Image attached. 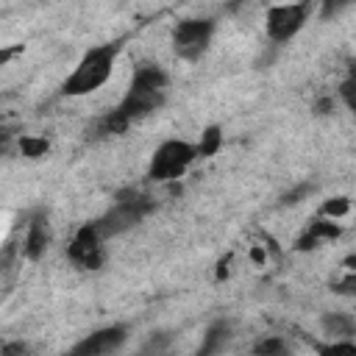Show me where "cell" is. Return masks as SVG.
Returning a JSON list of instances; mask_svg holds the SVG:
<instances>
[{"mask_svg": "<svg viewBox=\"0 0 356 356\" xmlns=\"http://www.w3.org/2000/svg\"><path fill=\"white\" fill-rule=\"evenodd\" d=\"M131 83L134 86H147V89H167L170 86V75L161 64L156 61H139L134 67V75H131Z\"/></svg>", "mask_w": 356, "mask_h": 356, "instance_id": "obj_12", "label": "cell"}, {"mask_svg": "<svg viewBox=\"0 0 356 356\" xmlns=\"http://www.w3.org/2000/svg\"><path fill=\"white\" fill-rule=\"evenodd\" d=\"M342 267H345V270H353V273H356V253H348V256L342 259Z\"/></svg>", "mask_w": 356, "mask_h": 356, "instance_id": "obj_32", "label": "cell"}, {"mask_svg": "<svg viewBox=\"0 0 356 356\" xmlns=\"http://www.w3.org/2000/svg\"><path fill=\"white\" fill-rule=\"evenodd\" d=\"M320 353H356V339H328L325 345H317Z\"/></svg>", "mask_w": 356, "mask_h": 356, "instance_id": "obj_23", "label": "cell"}, {"mask_svg": "<svg viewBox=\"0 0 356 356\" xmlns=\"http://www.w3.org/2000/svg\"><path fill=\"white\" fill-rule=\"evenodd\" d=\"M214 31H217V22L211 17H186V19H178L172 25V33H170L172 53L181 61H189V64L200 61L209 53V47H211Z\"/></svg>", "mask_w": 356, "mask_h": 356, "instance_id": "obj_3", "label": "cell"}, {"mask_svg": "<svg viewBox=\"0 0 356 356\" xmlns=\"http://www.w3.org/2000/svg\"><path fill=\"white\" fill-rule=\"evenodd\" d=\"M312 189H314V186H312L309 181H306V184H300V186H295V189H289L286 195H281V206H295V203H300Z\"/></svg>", "mask_w": 356, "mask_h": 356, "instance_id": "obj_25", "label": "cell"}, {"mask_svg": "<svg viewBox=\"0 0 356 356\" xmlns=\"http://www.w3.org/2000/svg\"><path fill=\"white\" fill-rule=\"evenodd\" d=\"M128 125H131V120L114 106L111 111H106V114L95 122V131H97V136H120V134L128 131Z\"/></svg>", "mask_w": 356, "mask_h": 356, "instance_id": "obj_14", "label": "cell"}, {"mask_svg": "<svg viewBox=\"0 0 356 356\" xmlns=\"http://www.w3.org/2000/svg\"><path fill=\"white\" fill-rule=\"evenodd\" d=\"M231 259H234V253H225V256L217 261V270H214V278H217V281H225V278L231 275Z\"/></svg>", "mask_w": 356, "mask_h": 356, "instance_id": "obj_28", "label": "cell"}, {"mask_svg": "<svg viewBox=\"0 0 356 356\" xmlns=\"http://www.w3.org/2000/svg\"><path fill=\"white\" fill-rule=\"evenodd\" d=\"M195 161H197L195 142H186V139H164L153 150V156L147 161V178L156 181V184L178 181Z\"/></svg>", "mask_w": 356, "mask_h": 356, "instance_id": "obj_2", "label": "cell"}, {"mask_svg": "<svg viewBox=\"0 0 356 356\" xmlns=\"http://www.w3.org/2000/svg\"><path fill=\"white\" fill-rule=\"evenodd\" d=\"M331 292L342 295V298H356V273L353 270H342V275L331 281Z\"/></svg>", "mask_w": 356, "mask_h": 356, "instance_id": "obj_20", "label": "cell"}, {"mask_svg": "<svg viewBox=\"0 0 356 356\" xmlns=\"http://www.w3.org/2000/svg\"><path fill=\"white\" fill-rule=\"evenodd\" d=\"M306 228H309L320 242H334V239L342 236V225H339L337 220H331V217H323V214H317Z\"/></svg>", "mask_w": 356, "mask_h": 356, "instance_id": "obj_16", "label": "cell"}, {"mask_svg": "<svg viewBox=\"0 0 356 356\" xmlns=\"http://www.w3.org/2000/svg\"><path fill=\"white\" fill-rule=\"evenodd\" d=\"M248 259H250L256 267H264V264L270 261V250H267V245H250V248H248Z\"/></svg>", "mask_w": 356, "mask_h": 356, "instance_id": "obj_27", "label": "cell"}, {"mask_svg": "<svg viewBox=\"0 0 356 356\" xmlns=\"http://www.w3.org/2000/svg\"><path fill=\"white\" fill-rule=\"evenodd\" d=\"M309 19V3L295 0V3H275L264 14V33L273 44H286L292 42Z\"/></svg>", "mask_w": 356, "mask_h": 356, "instance_id": "obj_4", "label": "cell"}, {"mask_svg": "<svg viewBox=\"0 0 356 356\" xmlns=\"http://www.w3.org/2000/svg\"><path fill=\"white\" fill-rule=\"evenodd\" d=\"M323 242L309 231V228H303V234L295 239V245H292V250H298V253H309V250H317Z\"/></svg>", "mask_w": 356, "mask_h": 356, "instance_id": "obj_24", "label": "cell"}, {"mask_svg": "<svg viewBox=\"0 0 356 356\" xmlns=\"http://www.w3.org/2000/svg\"><path fill=\"white\" fill-rule=\"evenodd\" d=\"M50 239H53V234H50V222H47V214H44V211H36V214L28 220V225H25L22 256H25L28 261H39V259L47 253V248H50Z\"/></svg>", "mask_w": 356, "mask_h": 356, "instance_id": "obj_8", "label": "cell"}, {"mask_svg": "<svg viewBox=\"0 0 356 356\" xmlns=\"http://www.w3.org/2000/svg\"><path fill=\"white\" fill-rule=\"evenodd\" d=\"M245 3H250V0H231V6H245Z\"/></svg>", "mask_w": 356, "mask_h": 356, "instance_id": "obj_33", "label": "cell"}, {"mask_svg": "<svg viewBox=\"0 0 356 356\" xmlns=\"http://www.w3.org/2000/svg\"><path fill=\"white\" fill-rule=\"evenodd\" d=\"M120 53H122V39H114V42H103V44L89 47L78 58V64L72 67V72L64 78L61 95H67V97H86V95L97 92L111 78Z\"/></svg>", "mask_w": 356, "mask_h": 356, "instance_id": "obj_1", "label": "cell"}, {"mask_svg": "<svg viewBox=\"0 0 356 356\" xmlns=\"http://www.w3.org/2000/svg\"><path fill=\"white\" fill-rule=\"evenodd\" d=\"M234 337V325L228 317H217L214 323H209L206 334H203V342H200V353H220L222 348H228Z\"/></svg>", "mask_w": 356, "mask_h": 356, "instance_id": "obj_11", "label": "cell"}, {"mask_svg": "<svg viewBox=\"0 0 356 356\" xmlns=\"http://www.w3.org/2000/svg\"><path fill=\"white\" fill-rule=\"evenodd\" d=\"M103 242H106V236L100 234L97 220H89V222H83V225L75 231L72 242L67 245V259H70L75 267H81V270H100V267L106 264Z\"/></svg>", "mask_w": 356, "mask_h": 356, "instance_id": "obj_5", "label": "cell"}, {"mask_svg": "<svg viewBox=\"0 0 356 356\" xmlns=\"http://www.w3.org/2000/svg\"><path fill=\"white\" fill-rule=\"evenodd\" d=\"M170 342H172V334H167V331H153V334L145 339L142 353H164V350L170 348Z\"/></svg>", "mask_w": 356, "mask_h": 356, "instance_id": "obj_21", "label": "cell"}, {"mask_svg": "<svg viewBox=\"0 0 356 356\" xmlns=\"http://www.w3.org/2000/svg\"><path fill=\"white\" fill-rule=\"evenodd\" d=\"M337 97H339V103H342L348 111L356 114V61L348 67V75L339 81V86H337Z\"/></svg>", "mask_w": 356, "mask_h": 356, "instance_id": "obj_17", "label": "cell"}, {"mask_svg": "<svg viewBox=\"0 0 356 356\" xmlns=\"http://www.w3.org/2000/svg\"><path fill=\"white\" fill-rule=\"evenodd\" d=\"M136 222H142V217H139L134 209L122 206V203H111V209H108L106 214H100V217H97L100 234H103L106 239H111V236H120V234L131 231Z\"/></svg>", "mask_w": 356, "mask_h": 356, "instance_id": "obj_9", "label": "cell"}, {"mask_svg": "<svg viewBox=\"0 0 356 356\" xmlns=\"http://www.w3.org/2000/svg\"><path fill=\"white\" fill-rule=\"evenodd\" d=\"M303 3H309V0H303Z\"/></svg>", "mask_w": 356, "mask_h": 356, "instance_id": "obj_34", "label": "cell"}, {"mask_svg": "<svg viewBox=\"0 0 356 356\" xmlns=\"http://www.w3.org/2000/svg\"><path fill=\"white\" fill-rule=\"evenodd\" d=\"M22 50H25V44H14V47H3V50H0V64L6 67V64H8V61H11L14 56H17V53H22Z\"/></svg>", "mask_w": 356, "mask_h": 356, "instance_id": "obj_30", "label": "cell"}, {"mask_svg": "<svg viewBox=\"0 0 356 356\" xmlns=\"http://www.w3.org/2000/svg\"><path fill=\"white\" fill-rule=\"evenodd\" d=\"M320 214L323 217H331V220H342L350 214V197L345 195H337V197H328L320 203Z\"/></svg>", "mask_w": 356, "mask_h": 356, "instance_id": "obj_18", "label": "cell"}, {"mask_svg": "<svg viewBox=\"0 0 356 356\" xmlns=\"http://www.w3.org/2000/svg\"><path fill=\"white\" fill-rule=\"evenodd\" d=\"M17 150L22 159H31V161H39L50 153V139L47 136H36V134H22L17 139Z\"/></svg>", "mask_w": 356, "mask_h": 356, "instance_id": "obj_15", "label": "cell"}, {"mask_svg": "<svg viewBox=\"0 0 356 356\" xmlns=\"http://www.w3.org/2000/svg\"><path fill=\"white\" fill-rule=\"evenodd\" d=\"M350 3H356V0H320V17L325 19V17H331V14H339L342 8H348Z\"/></svg>", "mask_w": 356, "mask_h": 356, "instance_id": "obj_26", "label": "cell"}, {"mask_svg": "<svg viewBox=\"0 0 356 356\" xmlns=\"http://www.w3.org/2000/svg\"><path fill=\"white\" fill-rule=\"evenodd\" d=\"M222 142H225V136H222V125H217V122L206 125V128L200 131L197 142H195V147H197V159H211V156H217V153L222 150Z\"/></svg>", "mask_w": 356, "mask_h": 356, "instance_id": "obj_13", "label": "cell"}, {"mask_svg": "<svg viewBox=\"0 0 356 356\" xmlns=\"http://www.w3.org/2000/svg\"><path fill=\"white\" fill-rule=\"evenodd\" d=\"M22 353H28L25 342H6V345H0V356H22Z\"/></svg>", "mask_w": 356, "mask_h": 356, "instance_id": "obj_29", "label": "cell"}, {"mask_svg": "<svg viewBox=\"0 0 356 356\" xmlns=\"http://www.w3.org/2000/svg\"><path fill=\"white\" fill-rule=\"evenodd\" d=\"M286 350H289V345L281 337H261V339L253 342V353L256 356H284Z\"/></svg>", "mask_w": 356, "mask_h": 356, "instance_id": "obj_19", "label": "cell"}, {"mask_svg": "<svg viewBox=\"0 0 356 356\" xmlns=\"http://www.w3.org/2000/svg\"><path fill=\"white\" fill-rule=\"evenodd\" d=\"M264 245H267V250H270L273 259H281V248H278V242H275L270 234H264Z\"/></svg>", "mask_w": 356, "mask_h": 356, "instance_id": "obj_31", "label": "cell"}, {"mask_svg": "<svg viewBox=\"0 0 356 356\" xmlns=\"http://www.w3.org/2000/svg\"><path fill=\"white\" fill-rule=\"evenodd\" d=\"M128 339V328L122 323H111V325H103L92 334H86L81 342H75L70 348V353L75 356H106V353H114L125 345Z\"/></svg>", "mask_w": 356, "mask_h": 356, "instance_id": "obj_6", "label": "cell"}, {"mask_svg": "<svg viewBox=\"0 0 356 356\" xmlns=\"http://www.w3.org/2000/svg\"><path fill=\"white\" fill-rule=\"evenodd\" d=\"M334 111H337L334 95H317V97L312 100V114H314V117H331Z\"/></svg>", "mask_w": 356, "mask_h": 356, "instance_id": "obj_22", "label": "cell"}, {"mask_svg": "<svg viewBox=\"0 0 356 356\" xmlns=\"http://www.w3.org/2000/svg\"><path fill=\"white\" fill-rule=\"evenodd\" d=\"M164 103H167V89H147V86L128 83V92L122 95V100L117 103V108L134 122V120H142V117L159 111Z\"/></svg>", "mask_w": 356, "mask_h": 356, "instance_id": "obj_7", "label": "cell"}, {"mask_svg": "<svg viewBox=\"0 0 356 356\" xmlns=\"http://www.w3.org/2000/svg\"><path fill=\"white\" fill-rule=\"evenodd\" d=\"M320 331L328 339H356V317L348 312H323Z\"/></svg>", "mask_w": 356, "mask_h": 356, "instance_id": "obj_10", "label": "cell"}]
</instances>
